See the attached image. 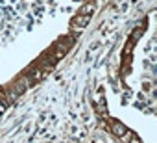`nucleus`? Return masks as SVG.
I'll return each mask as SVG.
<instances>
[{
	"instance_id": "1",
	"label": "nucleus",
	"mask_w": 157,
	"mask_h": 143,
	"mask_svg": "<svg viewBox=\"0 0 157 143\" xmlns=\"http://www.w3.org/2000/svg\"><path fill=\"white\" fill-rule=\"evenodd\" d=\"M111 128H113V132H115L117 136H122V134L126 132V128H124V126H122L120 123H117V121L113 123V126H111Z\"/></svg>"
},
{
	"instance_id": "2",
	"label": "nucleus",
	"mask_w": 157,
	"mask_h": 143,
	"mask_svg": "<svg viewBox=\"0 0 157 143\" xmlns=\"http://www.w3.org/2000/svg\"><path fill=\"white\" fill-rule=\"evenodd\" d=\"M131 143H139V141H137V139H133V141H131Z\"/></svg>"
}]
</instances>
